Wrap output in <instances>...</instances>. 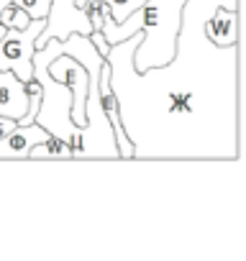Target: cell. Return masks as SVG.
<instances>
[{"instance_id": "obj_9", "label": "cell", "mask_w": 246, "mask_h": 261, "mask_svg": "<svg viewBox=\"0 0 246 261\" xmlns=\"http://www.w3.org/2000/svg\"><path fill=\"white\" fill-rule=\"evenodd\" d=\"M29 23H31V16L23 8L13 6V0L0 11V26H6V29H26Z\"/></svg>"}, {"instance_id": "obj_12", "label": "cell", "mask_w": 246, "mask_h": 261, "mask_svg": "<svg viewBox=\"0 0 246 261\" xmlns=\"http://www.w3.org/2000/svg\"><path fill=\"white\" fill-rule=\"evenodd\" d=\"M90 41H92V46L100 51V57H105L108 54V49H110V44L105 41V36H103V31H92L90 34Z\"/></svg>"}, {"instance_id": "obj_8", "label": "cell", "mask_w": 246, "mask_h": 261, "mask_svg": "<svg viewBox=\"0 0 246 261\" xmlns=\"http://www.w3.org/2000/svg\"><path fill=\"white\" fill-rule=\"evenodd\" d=\"M39 156L41 159H72V146L64 144L57 136H49L46 141L36 144L31 149V154H29V159H39Z\"/></svg>"}, {"instance_id": "obj_3", "label": "cell", "mask_w": 246, "mask_h": 261, "mask_svg": "<svg viewBox=\"0 0 246 261\" xmlns=\"http://www.w3.org/2000/svg\"><path fill=\"white\" fill-rule=\"evenodd\" d=\"M44 26L46 18H31L26 29H6V34L0 36V69H11L18 80L29 82L34 77L36 39Z\"/></svg>"}, {"instance_id": "obj_4", "label": "cell", "mask_w": 246, "mask_h": 261, "mask_svg": "<svg viewBox=\"0 0 246 261\" xmlns=\"http://www.w3.org/2000/svg\"><path fill=\"white\" fill-rule=\"evenodd\" d=\"M49 74L62 82L69 92H72V108H69V118L77 123V125H85L87 123V115H85V100H87V90H90V77H87V69L72 57V54H59L49 62Z\"/></svg>"}, {"instance_id": "obj_13", "label": "cell", "mask_w": 246, "mask_h": 261, "mask_svg": "<svg viewBox=\"0 0 246 261\" xmlns=\"http://www.w3.org/2000/svg\"><path fill=\"white\" fill-rule=\"evenodd\" d=\"M18 125V120H13V118H6V115H0V136H6L8 130H13Z\"/></svg>"}, {"instance_id": "obj_10", "label": "cell", "mask_w": 246, "mask_h": 261, "mask_svg": "<svg viewBox=\"0 0 246 261\" xmlns=\"http://www.w3.org/2000/svg\"><path fill=\"white\" fill-rule=\"evenodd\" d=\"M108 8H110V18L113 21H123L131 11H136L144 0H105Z\"/></svg>"}, {"instance_id": "obj_2", "label": "cell", "mask_w": 246, "mask_h": 261, "mask_svg": "<svg viewBox=\"0 0 246 261\" xmlns=\"http://www.w3.org/2000/svg\"><path fill=\"white\" fill-rule=\"evenodd\" d=\"M62 49V39H49L44 46H39L34 51V77L41 85V105L36 113V120L41 128H46L52 136L62 139L64 144L72 146V159H80L82 151V125H77L69 118V108H72V92L57 82L49 74V62L54 57H59Z\"/></svg>"}, {"instance_id": "obj_6", "label": "cell", "mask_w": 246, "mask_h": 261, "mask_svg": "<svg viewBox=\"0 0 246 261\" xmlns=\"http://www.w3.org/2000/svg\"><path fill=\"white\" fill-rule=\"evenodd\" d=\"M29 110L26 82L18 80L11 69H0V115L21 120Z\"/></svg>"}, {"instance_id": "obj_11", "label": "cell", "mask_w": 246, "mask_h": 261, "mask_svg": "<svg viewBox=\"0 0 246 261\" xmlns=\"http://www.w3.org/2000/svg\"><path fill=\"white\" fill-rule=\"evenodd\" d=\"M13 6L23 8L31 18H46L49 13V6H52V0H13Z\"/></svg>"}, {"instance_id": "obj_5", "label": "cell", "mask_w": 246, "mask_h": 261, "mask_svg": "<svg viewBox=\"0 0 246 261\" xmlns=\"http://www.w3.org/2000/svg\"><path fill=\"white\" fill-rule=\"evenodd\" d=\"M52 134L39 123H26L16 125L6 136H0V159H29L31 149L41 141H46Z\"/></svg>"}, {"instance_id": "obj_7", "label": "cell", "mask_w": 246, "mask_h": 261, "mask_svg": "<svg viewBox=\"0 0 246 261\" xmlns=\"http://www.w3.org/2000/svg\"><path fill=\"white\" fill-rule=\"evenodd\" d=\"M203 34L215 46H231L238 44V11L218 6L203 23Z\"/></svg>"}, {"instance_id": "obj_1", "label": "cell", "mask_w": 246, "mask_h": 261, "mask_svg": "<svg viewBox=\"0 0 246 261\" xmlns=\"http://www.w3.org/2000/svg\"><path fill=\"white\" fill-rule=\"evenodd\" d=\"M187 0H144L123 21H113L110 13L103 21V36L108 44H118L141 31V41L134 49L136 72L162 67L172 62L177 51V36L182 29V8Z\"/></svg>"}]
</instances>
